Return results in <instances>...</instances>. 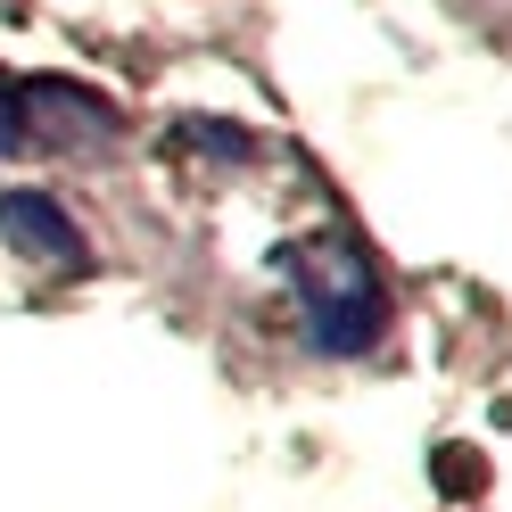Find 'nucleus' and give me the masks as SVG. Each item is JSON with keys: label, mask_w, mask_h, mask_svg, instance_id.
Segmentation results:
<instances>
[{"label": "nucleus", "mask_w": 512, "mask_h": 512, "mask_svg": "<svg viewBox=\"0 0 512 512\" xmlns=\"http://www.w3.org/2000/svg\"><path fill=\"white\" fill-rule=\"evenodd\" d=\"M0 240L17 256H34L42 273H83L91 265V240L75 232V215L50 190H0Z\"/></svg>", "instance_id": "7ed1b4c3"}, {"label": "nucleus", "mask_w": 512, "mask_h": 512, "mask_svg": "<svg viewBox=\"0 0 512 512\" xmlns=\"http://www.w3.org/2000/svg\"><path fill=\"white\" fill-rule=\"evenodd\" d=\"M17 108H25V149L108 157V149L124 141V116H116L91 83H67V75H25V83H17Z\"/></svg>", "instance_id": "f03ea898"}, {"label": "nucleus", "mask_w": 512, "mask_h": 512, "mask_svg": "<svg viewBox=\"0 0 512 512\" xmlns=\"http://www.w3.org/2000/svg\"><path fill=\"white\" fill-rule=\"evenodd\" d=\"M281 281L298 298V323L314 356H364V347L389 339V281L372 273V256L347 232H306L281 240Z\"/></svg>", "instance_id": "f257e3e1"}, {"label": "nucleus", "mask_w": 512, "mask_h": 512, "mask_svg": "<svg viewBox=\"0 0 512 512\" xmlns=\"http://www.w3.org/2000/svg\"><path fill=\"white\" fill-rule=\"evenodd\" d=\"M9 149H25V108H17V83L0 75V157Z\"/></svg>", "instance_id": "20e7f679"}]
</instances>
